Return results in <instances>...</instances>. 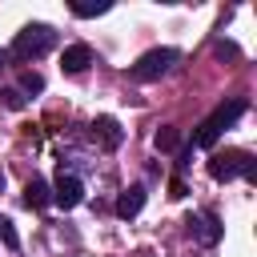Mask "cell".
Returning <instances> with one entry per match:
<instances>
[{"label": "cell", "mask_w": 257, "mask_h": 257, "mask_svg": "<svg viewBox=\"0 0 257 257\" xmlns=\"http://www.w3.org/2000/svg\"><path fill=\"white\" fill-rule=\"evenodd\" d=\"M249 112V100L245 96H229V100H221L197 128H193V141H189V149H213L217 141H221V133L225 128H233L241 116Z\"/></svg>", "instance_id": "6da1fadb"}, {"label": "cell", "mask_w": 257, "mask_h": 257, "mask_svg": "<svg viewBox=\"0 0 257 257\" xmlns=\"http://www.w3.org/2000/svg\"><path fill=\"white\" fill-rule=\"evenodd\" d=\"M56 40H60V32H56L52 24L36 20V24H24V28L16 32L12 48H4V52H8V60H16V64H28V60H40V56H48V52L56 48Z\"/></svg>", "instance_id": "7a4b0ae2"}, {"label": "cell", "mask_w": 257, "mask_h": 257, "mask_svg": "<svg viewBox=\"0 0 257 257\" xmlns=\"http://www.w3.org/2000/svg\"><path fill=\"white\" fill-rule=\"evenodd\" d=\"M209 177L213 181H237V177L253 181L257 177V161L245 149H225V153H213L209 157Z\"/></svg>", "instance_id": "3957f363"}, {"label": "cell", "mask_w": 257, "mask_h": 257, "mask_svg": "<svg viewBox=\"0 0 257 257\" xmlns=\"http://www.w3.org/2000/svg\"><path fill=\"white\" fill-rule=\"evenodd\" d=\"M177 64H181V52H177V48H149V52L128 68V76H133L137 84H153V80L169 76Z\"/></svg>", "instance_id": "277c9868"}, {"label": "cell", "mask_w": 257, "mask_h": 257, "mask_svg": "<svg viewBox=\"0 0 257 257\" xmlns=\"http://www.w3.org/2000/svg\"><path fill=\"white\" fill-rule=\"evenodd\" d=\"M185 233H189L197 245L213 249V245L225 237V225H221V217H217L213 209H201V213H189V217H185Z\"/></svg>", "instance_id": "5b68a950"}, {"label": "cell", "mask_w": 257, "mask_h": 257, "mask_svg": "<svg viewBox=\"0 0 257 257\" xmlns=\"http://www.w3.org/2000/svg\"><path fill=\"white\" fill-rule=\"evenodd\" d=\"M84 201V177L76 169H60V177L52 181V205L60 209H76Z\"/></svg>", "instance_id": "8992f818"}, {"label": "cell", "mask_w": 257, "mask_h": 257, "mask_svg": "<svg viewBox=\"0 0 257 257\" xmlns=\"http://www.w3.org/2000/svg\"><path fill=\"white\" fill-rule=\"evenodd\" d=\"M88 128H92V141H100V149H108V153L124 145V128H120L116 116H96Z\"/></svg>", "instance_id": "52a82bcc"}, {"label": "cell", "mask_w": 257, "mask_h": 257, "mask_svg": "<svg viewBox=\"0 0 257 257\" xmlns=\"http://www.w3.org/2000/svg\"><path fill=\"white\" fill-rule=\"evenodd\" d=\"M145 201H149V189H145V185H128V189H120V197H116L112 213H116L120 221H133V217L145 209Z\"/></svg>", "instance_id": "ba28073f"}, {"label": "cell", "mask_w": 257, "mask_h": 257, "mask_svg": "<svg viewBox=\"0 0 257 257\" xmlns=\"http://www.w3.org/2000/svg\"><path fill=\"white\" fill-rule=\"evenodd\" d=\"M88 64H92V48H88V44H68V48L60 52V68H64L68 76H80Z\"/></svg>", "instance_id": "9c48e42d"}, {"label": "cell", "mask_w": 257, "mask_h": 257, "mask_svg": "<svg viewBox=\"0 0 257 257\" xmlns=\"http://www.w3.org/2000/svg\"><path fill=\"white\" fill-rule=\"evenodd\" d=\"M24 205H28V209H48V205H52V185H48L44 177H28V185H24Z\"/></svg>", "instance_id": "30bf717a"}, {"label": "cell", "mask_w": 257, "mask_h": 257, "mask_svg": "<svg viewBox=\"0 0 257 257\" xmlns=\"http://www.w3.org/2000/svg\"><path fill=\"white\" fill-rule=\"evenodd\" d=\"M16 88H20L24 100H28V96H40V92H44V76H40V72H20V84H16Z\"/></svg>", "instance_id": "8fae6325"}, {"label": "cell", "mask_w": 257, "mask_h": 257, "mask_svg": "<svg viewBox=\"0 0 257 257\" xmlns=\"http://www.w3.org/2000/svg\"><path fill=\"white\" fill-rule=\"evenodd\" d=\"M153 145H157V153H173V149L181 145V133H177L173 124H165V128H157V137H153Z\"/></svg>", "instance_id": "7c38bea8"}, {"label": "cell", "mask_w": 257, "mask_h": 257, "mask_svg": "<svg viewBox=\"0 0 257 257\" xmlns=\"http://www.w3.org/2000/svg\"><path fill=\"white\" fill-rule=\"evenodd\" d=\"M0 241H4L8 253H20V233H16L12 217H4V213H0Z\"/></svg>", "instance_id": "4fadbf2b"}, {"label": "cell", "mask_w": 257, "mask_h": 257, "mask_svg": "<svg viewBox=\"0 0 257 257\" xmlns=\"http://www.w3.org/2000/svg\"><path fill=\"white\" fill-rule=\"evenodd\" d=\"M0 104H4V108H12V112H20L28 100L20 96V88H0Z\"/></svg>", "instance_id": "5bb4252c"}, {"label": "cell", "mask_w": 257, "mask_h": 257, "mask_svg": "<svg viewBox=\"0 0 257 257\" xmlns=\"http://www.w3.org/2000/svg\"><path fill=\"white\" fill-rule=\"evenodd\" d=\"M112 4H72V16H80V20H88V16H104Z\"/></svg>", "instance_id": "9a60e30c"}, {"label": "cell", "mask_w": 257, "mask_h": 257, "mask_svg": "<svg viewBox=\"0 0 257 257\" xmlns=\"http://www.w3.org/2000/svg\"><path fill=\"white\" fill-rule=\"evenodd\" d=\"M213 52H217L221 60H225V56H241V48H237L233 40H217V44H213Z\"/></svg>", "instance_id": "2e32d148"}, {"label": "cell", "mask_w": 257, "mask_h": 257, "mask_svg": "<svg viewBox=\"0 0 257 257\" xmlns=\"http://www.w3.org/2000/svg\"><path fill=\"white\" fill-rule=\"evenodd\" d=\"M169 189H173V193H169V197H177V201H181V197H185V193H189V189H185V181H181V177H177V181H173V185H169Z\"/></svg>", "instance_id": "e0dca14e"}, {"label": "cell", "mask_w": 257, "mask_h": 257, "mask_svg": "<svg viewBox=\"0 0 257 257\" xmlns=\"http://www.w3.org/2000/svg\"><path fill=\"white\" fill-rule=\"evenodd\" d=\"M4 68H8V52L0 48V72H4Z\"/></svg>", "instance_id": "ac0fdd59"}, {"label": "cell", "mask_w": 257, "mask_h": 257, "mask_svg": "<svg viewBox=\"0 0 257 257\" xmlns=\"http://www.w3.org/2000/svg\"><path fill=\"white\" fill-rule=\"evenodd\" d=\"M4 185H8V177H4V169H0V193H4Z\"/></svg>", "instance_id": "d6986e66"}]
</instances>
